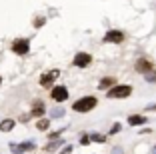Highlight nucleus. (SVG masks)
Returning a JSON list of instances; mask_svg holds the SVG:
<instances>
[{"label":"nucleus","instance_id":"obj_7","mask_svg":"<svg viewBox=\"0 0 156 154\" xmlns=\"http://www.w3.org/2000/svg\"><path fill=\"white\" fill-rule=\"evenodd\" d=\"M90 62H92V56L88 54V52H78V54L74 56V66L76 68H86Z\"/></svg>","mask_w":156,"mask_h":154},{"label":"nucleus","instance_id":"obj_12","mask_svg":"<svg viewBox=\"0 0 156 154\" xmlns=\"http://www.w3.org/2000/svg\"><path fill=\"white\" fill-rule=\"evenodd\" d=\"M44 114V102L42 100H36L32 104V116H42Z\"/></svg>","mask_w":156,"mask_h":154},{"label":"nucleus","instance_id":"obj_4","mask_svg":"<svg viewBox=\"0 0 156 154\" xmlns=\"http://www.w3.org/2000/svg\"><path fill=\"white\" fill-rule=\"evenodd\" d=\"M58 76H60L58 70H48V72H44V74L40 76V86H44V88L52 86V82H54Z\"/></svg>","mask_w":156,"mask_h":154},{"label":"nucleus","instance_id":"obj_8","mask_svg":"<svg viewBox=\"0 0 156 154\" xmlns=\"http://www.w3.org/2000/svg\"><path fill=\"white\" fill-rule=\"evenodd\" d=\"M52 100H56V102H64V100H68V90H66L64 86H54L50 92Z\"/></svg>","mask_w":156,"mask_h":154},{"label":"nucleus","instance_id":"obj_6","mask_svg":"<svg viewBox=\"0 0 156 154\" xmlns=\"http://www.w3.org/2000/svg\"><path fill=\"white\" fill-rule=\"evenodd\" d=\"M134 68H136V72H140V74H148L150 70H154V66H152V62L148 58H138L136 64H134Z\"/></svg>","mask_w":156,"mask_h":154},{"label":"nucleus","instance_id":"obj_3","mask_svg":"<svg viewBox=\"0 0 156 154\" xmlns=\"http://www.w3.org/2000/svg\"><path fill=\"white\" fill-rule=\"evenodd\" d=\"M12 52H14V54H20V56L28 54V52H30V42H28L26 38H18V40H14L12 42Z\"/></svg>","mask_w":156,"mask_h":154},{"label":"nucleus","instance_id":"obj_2","mask_svg":"<svg viewBox=\"0 0 156 154\" xmlns=\"http://www.w3.org/2000/svg\"><path fill=\"white\" fill-rule=\"evenodd\" d=\"M106 94H108V98H126V96L132 94V88L126 86V84H116V86H112Z\"/></svg>","mask_w":156,"mask_h":154},{"label":"nucleus","instance_id":"obj_15","mask_svg":"<svg viewBox=\"0 0 156 154\" xmlns=\"http://www.w3.org/2000/svg\"><path fill=\"white\" fill-rule=\"evenodd\" d=\"M60 144H62V140H58V138H56V140H54V142H52V140H50V142H48V144H46V150H48V152H54V150H56V148H58V146H60Z\"/></svg>","mask_w":156,"mask_h":154},{"label":"nucleus","instance_id":"obj_19","mask_svg":"<svg viewBox=\"0 0 156 154\" xmlns=\"http://www.w3.org/2000/svg\"><path fill=\"white\" fill-rule=\"evenodd\" d=\"M44 22H46L44 18H36V20H34V26H36V28H40V26H44Z\"/></svg>","mask_w":156,"mask_h":154},{"label":"nucleus","instance_id":"obj_14","mask_svg":"<svg viewBox=\"0 0 156 154\" xmlns=\"http://www.w3.org/2000/svg\"><path fill=\"white\" fill-rule=\"evenodd\" d=\"M48 126H50V118H40V120L36 122L38 130H48Z\"/></svg>","mask_w":156,"mask_h":154},{"label":"nucleus","instance_id":"obj_5","mask_svg":"<svg viewBox=\"0 0 156 154\" xmlns=\"http://www.w3.org/2000/svg\"><path fill=\"white\" fill-rule=\"evenodd\" d=\"M34 148H36V144H34L32 140L20 142V144H10V150H12L14 154H24V152H28V150H34Z\"/></svg>","mask_w":156,"mask_h":154},{"label":"nucleus","instance_id":"obj_9","mask_svg":"<svg viewBox=\"0 0 156 154\" xmlns=\"http://www.w3.org/2000/svg\"><path fill=\"white\" fill-rule=\"evenodd\" d=\"M104 42H116V44H120V42H124V32L120 30H108L104 36Z\"/></svg>","mask_w":156,"mask_h":154},{"label":"nucleus","instance_id":"obj_24","mask_svg":"<svg viewBox=\"0 0 156 154\" xmlns=\"http://www.w3.org/2000/svg\"><path fill=\"white\" fill-rule=\"evenodd\" d=\"M152 154H156V146H154V150H152Z\"/></svg>","mask_w":156,"mask_h":154},{"label":"nucleus","instance_id":"obj_13","mask_svg":"<svg viewBox=\"0 0 156 154\" xmlns=\"http://www.w3.org/2000/svg\"><path fill=\"white\" fill-rule=\"evenodd\" d=\"M12 128H14V120H12V118H6V120L0 122V130H2V132H10Z\"/></svg>","mask_w":156,"mask_h":154},{"label":"nucleus","instance_id":"obj_10","mask_svg":"<svg viewBox=\"0 0 156 154\" xmlns=\"http://www.w3.org/2000/svg\"><path fill=\"white\" fill-rule=\"evenodd\" d=\"M112 86H116V78H112V76L102 78V80H100V84H98V88H100V90H110Z\"/></svg>","mask_w":156,"mask_h":154},{"label":"nucleus","instance_id":"obj_22","mask_svg":"<svg viewBox=\"0 0 156 154\" xmlns=\"http://www.w3.org/2000/svg\"><path fill=\"white\" fill-rule=\"evenodd\" d=\"M60 132H64V130H58V132H50V134H48V138H50V140H52V138H58V136H60Z\"/></svg>","mask_w":156,"mask_h":154},{"label":"nucleus","instance_id":"obj_11","mask_svg":"<svg viewBox=\"0 0 156 154\" xmlns=\"http://www.w3.org/2000/svg\"><path fill=\"white\" fill-rule=\"evenodd\" d=\"M146 122V116H140V114H132V116H128V124L130 126H140V124Z\"/></svg>","mask_w":156,"mask_h":154},{"label":"nucleus","instance_id":"obj_1","mask_svg":"<svg viewBox=\"0 0 156 154\" xmlns=\"http://www.w3.org/2000/svg\"><path fill=\"white\" fill-rule=\"evenodd\" d=\"M96 104H98V100L94 98V96H84V98L76 100V102L72 104V110L74 112H90Z\"/></svg>","mask_w":156,"mask_h":154},{"label":"nucleus","instance_id":"obj_21","mask_svg":"<svg viewBox=\"0 0 156 154\" xmlns=\"http://www.w3.org/2000/svg\"><path fill=\"white\" fill-rule=\"evenodd\" d=\"M116 132H120V124H118V122H116L114 126L110 128V134H116Z\"/></svg>","mask_w":156,"mask_h":154},{"label":"nucleus","instance_id":"obj_17","mask_svg":"<svg viewBox=\"0 0 156 154\" xmlns=\"http://www.w3.org/2000/svg\"><path fill=\"white\" fill-rule=\"evenodd\" d=\"M90 140H94V142H104L106 136H102V134H90Z\"/></svg>","mask_w":156,"mask_h":154},{"label":"nucleus","instance_id":"obj_20","mask_svg":"<svg viewBox=\"0 0 156 154\" xmlns=\"http://www.w3.org/2000/svg\"><path fill=\"white\" fill-rule=\"evenodd\" d=\"M88 142H90V136H80V144H88Z\"/></svg>","mask_w":156,"mask_h":154},{"label":"nucleus","instance_id":"obj_18","mask_svg":"<svg viewBox=\"0 0 156 154\" xmlns=\"http://www.w3.org/2000/svg\"><path fill=\"white\" fill-rule=\"evenodd\" d=\"M144 76H146V80H148V82H156V70H150V72L144 74Z\"/></svg>","mask_w":156,"mask_h":154},{"label":"nucleus","instance_id":"obj_16","mask_svg":"<svg viewBox=\"0 0 156 154\" xmlns=\"http://www.w3.org/2000/svg\"><path fill=\"white\" fill-rule=\"evenodd\" d=\"M64 116V108H52V118H62Z\"/></svg>","mask_w":156,"mask_h":154},{"label":"nucleus","instance_id":"obj_23","mask_svg":"<svg viewBox=\"0 0 156 154\" xmlns=\"http://www.w3.org/2000/svg\"><path fill=\"white\" fill-rule=\"evenodd\" d=\"M60 154H72V146H64V150H62V152H60Z\"/></svg>","mask_w":156,"mask_h":154}]
</instances>
